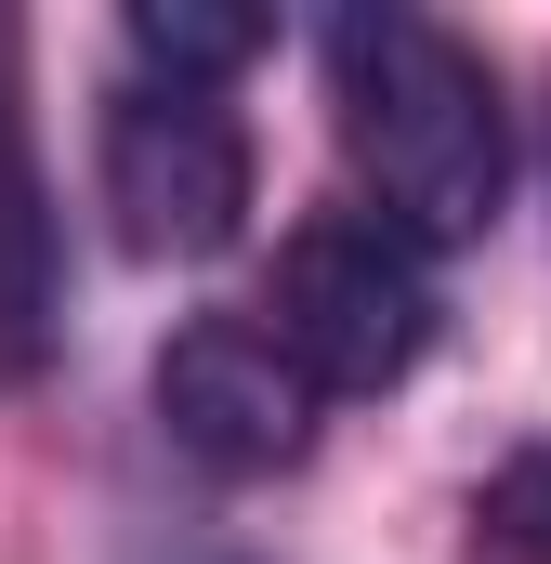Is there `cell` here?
Masks as SVG:
<instances>
[{
	"label": "cell",
	"instance_id": "1",
	"mask_svg": "<svg viewBox=\"0 0 551 564\" xmlns=\"http://www.w3.org/2000/svg\"><path fill=\"white\" fill-rule=\"evenodd\" d=\"M315 53H328V119L368 184V224L408 250H473L499 224V184H512L486 53L433 13H328Z\"/></svg>",
	"mask_w": 551,
	"mask_h": 564
},
{
	"label": "cell",
	"instance_id": "6",
	"mask_svg": "<svg viewBox=\"0 0 551 564\" xmlns=\"http://www.w3.org/2000/svg\"><path fill=\"white\" fill-rule=\"evenodd\" d=\"M119 40H132L144 79H171V93H224L276 26H263V13H224V0H132V13H119Z\"/></svg>",
	"mask_w": 551,
	"mask_h": 564
},
{
	"label": "cell",
	"instance_id": "4",
	"mask_svg": "<svg viewBox=\"0 0 551 564\" xmlns=\"http://www.w3.org/2000/svg\"><path fill=\"white\" fill-rule=\"evenodd\" d=\"M315 408H328V394L263 341V315H197V328H171V355H158V433H171L197 473H224V486L302 473V459H315Z\"/></svg>",
	"mask_w": 551,
	"mask_h": 564
},
{
	"label": "cell",
	"instance_id": "2",
	"mask_svg": "<svg viewBox=\"0 0 551 564\" xmlns=\"http://www.w3.org/2000/svg\"><path fill=\"white\" fill-rule=\"evenodd\" d=\"M263 341L315 394H395L420 355H433V276H420L408 237H381L368 210L355 224H302L289 263H276Z\"/></svg>",
	"mask_w": 551,
	"mask_h": 564
},
{
	"label": "cell",
	"instance_id": "5",
	"mask_svg": "<svg viewBox=\"0 0 551 564\" xmlns=\"http://www.w3.org/2000/svg\"><path fill=\"white\" fill-rule=\"evenodd\" d=\"M53 341V197L26 158V106H13V26H0V381H26Z\"/></svg>",
	"mask_w": 551,
	"mask_h": 564
},
{
	"label": "cell",
	"instance_id": "7",
	"mask_svg": "<svg viewBox=\"0 0 551 564\" xmlns=\"http://www.w3.org/2000/svg\"><path fill=\"white\" fill-rule=\"evenodd\" d=\"M473 525H486L512 564H551V446H526V459H499V473H486Z\"/></svg>",
	"mask_w": 551,
	"mask_h": 564
},
{
	"label": "cell",
	"instance_id": "3",
	"mask_svg": "<svg viewBox=\"0 0 551 564\" xmlns=\"http://www.w3.org/2000/svg\"><path fill=\"white\" fill-rule=\"evenodd\" d=\"M106 210H119L132 263H210V250H237V224H250V132H237V106L132 79L106 106Z\"/></svg>",
	"mask_w": 551,
	"mask_h": 564
}]
</instances>
